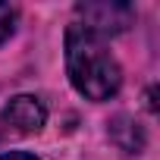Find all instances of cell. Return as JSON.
I'll list each match as a JSON object with an SVG mask.
<instances>
[{"mask_svg":"<svg viewBox=\"0 0 160 160\" xmlns=\"http://www.w3.org/2000/svg\"><path fill=\"white\" fill-rule=\"evenodd\" d=\"M66 69L72 88L88 101H110L122 85L119 63L107 50L104 38L78 25H69L66 32Z\"/></svg>","mask_w":160,"mask_h":160,"instance_id":"6da1fadb","label":"cell"},{"mask_svg":"<svg viewBox=\"0 0 160 160\" xmlns=\"http://www.w3.org/2000/svg\"><path fill=\"white\" fill-rule=\"evenodd\" d=\"M16 28V7L10 3H0V44H3Z\"/></svg>","mask_w":160,"mask_h":160,"instance_id":"5b68a950","label":"cell"},{"mask_svg":"<svg viewBox=\"0 0 160 160\" xmlns=\"http://www.w3.org/2000/svg\"><path fill=\"white\" fill-rule=\"evenodd\" d=\"M47 122V110L38 98L32 94H16L7 107H3V126L13 129V132H22V135H32V132H41Z\"/></svg>","mask_w":160,"mask_h":160,"instance_id":"3957f363","label":"cell"},{"mask_svg":"<svg viewBox=\"0 0 160 160\" xmlns=\"http://www.w3.org/2000/svg\"><path fill=\"white\" fill-rule=\"evenodd\" d=\"M110 138L119 144V151H126V154H141V148H144V132H141V126L135 122V119H129V116H116L113 122H110Z\"/></svg>","mask_w":160,"mask_h":160,"instance_id":"277c9868","label":"cell"},{"mask_svg":"<svg viewBox=\"0 0 160 160\" xmlns=\"http://www.w3.org/2000/svg\"><path fill=\"white\" fill-rule=\"evenodd\" d=\"M78 13V28H85L98 38H107V35H119L132 25L135 19V10L129 3H107V0H91V3H78L75 7Z\"/></svg>","mask_w":160,"mask_h":160,"instance_id":"7a4b0ae2","label":"cell"},{"mask_svg":"<svg viewBox=\"0 0 160 160\" xmlns=\"http://www.w3.org/2000/svg\"><path fill=\"white\" fill-rule=\"evenodd\" d=\"M0 160H38V157L28 151H10V154H0Z\"/></svg>","mask_w":160,"mask_h":160,"instance_id":"8992f818","label":"cell"}]
</instances>
